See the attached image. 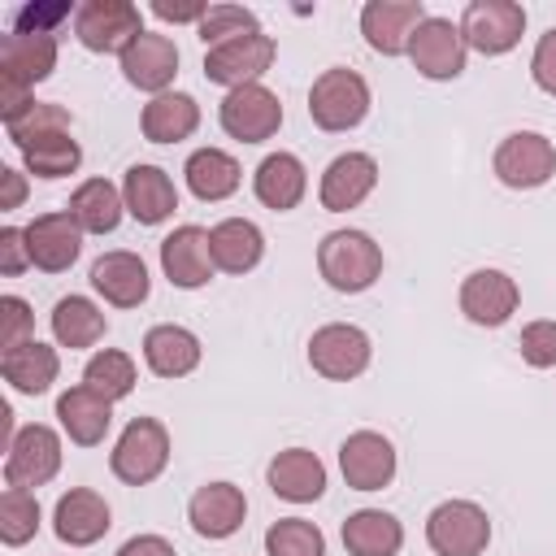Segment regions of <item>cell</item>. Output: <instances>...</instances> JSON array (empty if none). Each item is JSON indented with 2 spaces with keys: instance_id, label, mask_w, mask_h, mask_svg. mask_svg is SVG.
Returning a JSON list of instances; mask_svg holds the SVG:
<instances>
[{
  "instance_id": "1",
  "label": "cell",
  "mask_w": 556,
  "mask_h": 556,
  "mask_svg": "<svg viewBox=\"0 0 556 556\" xmlns=\"http://www.w3.org/2000/svg\"><path fill=\"white\" fill-rule=\"evenodd\" d=\"M317 274L326 278V287H334L343 295L369 291L382 278V248L365 230H352V226L330 230L317 243Z\"/></svg>"
},
{
  "instance_id": "2",
  "label": "cell",
  "mask_w": 556,
  "mask_h": 556,
  "mask_svg": "<svg viewBox=\"0 0 556 556\" xmlns=\"http://www.w3.org/2000/svg\"><path fill=\"white\" fill-rule=\"evenodd\" d=\"M369 104H374L369 83L348 65L321 70L308 87V117H313L317 130H330V135H343V130L361 126L369 117Z\"/></svg>"
},
{
  "instance_id": "3",
  "label": "cell",
  "mask_w": 556,
  "mask_h": 556,
  "mask_svg": "<svg viewBox=\"0 0 556 556\" xmlns=\"http://www.w3.org/2000/svg\"><path fill=\"white\" fill-rule=\"evenodd\" d=\"M169 465V430L156 417H130L109 452V469L126 486H148Z\"/></svg>"
},
{
  "instance_id": "4",
  "label": "cell",
  "mask_w": 556,
  "mask_h": 556,
  "mask_svg": "<svg viewBox=\"0 0 556 556\" xmlns=\"http://www.w3.org/2000/svg\"><path fill=\"white\" fill-rule=\"evenodd\" d=\"M426 543L434 556H482L491 547V517L473 500H443L426 517Z\"/></svg>"
},
{
  "instance_id": "5",
  "label": "cell",
  "mask_w": 556,
  "mask_h": 556,
  "mask_svg": "<svg viewBox=\"0 0 556 556\" xmlns=\"http://www.w3.org/2000/svg\"><path fill=\"white\" fill-rule=\"evenodd\" d=\"M369 361H374V343L352 321H326L308 339V365H313V374H321L330 382L361 378L369 369Z\"/></svg>"
},
{
  "instance_id": "6",
  "label": "cell",
  "mask_w": 556,
  "mask_h": 556,
  "mask_svg": "<svg viewBox=\"0 0 556 556\" xmlns=\"http://www.w3.org/2000/svg\"><path fill=\"white\" fill-rule=\"evenodd\" d=\"M274 56H278L274 35L248 30V35H239V39H226V43H217V48L204 52V78L217 83V87H226V91H235V87L261 83V78L269 74Z\"/></svg>"
},
{
  "instance_id": "7",
  "label": "cell",
  "mask_w": 556,
  "mask_h": 556,
  "mask_svg": "<svg viewBox=\"0 0 556 556\" xmlns=\"http://www.w3.org/2000/svg\"><path fill=\"white\" fill-rule=\"evenodd\" d=\"M491 169L504 187L534 191V187L552 182V174H556V143L539 130H513V135L500 139V148L491 156Z\"/></svg>"
},
{
  "instance_id": "8",
  "label": "cell",
  "mask_w": 556,
  "mask_h": 556,
  "mask_svg": "<svg viewBox=\"0 0 556 556\" xmlns=\"http://www.w3.org/2000/svg\"><path fill=\"white\" fill-rule=\"evenodd\" d=\"M143 13L130 0H87L74 13V35L87 52H126L143 35Z\"/></svg>"
},
{
  "instance_id": "9",
  "label": "cell",
  "mask_w": 556,
  "mask_h": 556,
  "mask_svg": "<svg viewBox=\"0 0 556 556\" xmlns=\"http://www.w3.org/2000/svg\"><path fill=\"white\" fill-rule=\"evenodd\" d=\"M61 473V434L43 421L17 426L9 452H4V486L35 491Z\"/></svg>"
},
{
  "instance_id": "10",
  "label": "cell",
  "mask_w": 556,
  "mask_h": 556,
  "mask_svg": "<svg viewBox=\"0 0 556 556\" xmlns=\"http://www.w3.org/2000/svg\"><path fill=\"white\" fill-rule=\"evenodd\" d=\"M465 56H469V43L460 35V22L452 17H426L417 30H413V43H408V61L421 78L430 83H452L465 74Z\"/></svg>"
},
{
  "instance_id": "11",
  "label": "cell",
  "mask_w": 556,
  "mask_h": 556,
  "mask_svg": "<svg viewBox=\"0 0 556 556\" xmlns=\"http://www.w3.org/2000/svg\"><path fill=\"white\" fill-rule=\"evenodd\" d=\"M460 35L482 56H504L526 35V9L517 0H469L460 13Z\"/></svg>"
},
{
  "instance_id": "12",
  "label": "cell",
  "mask_w": 556,
  "mask_h": 556,
  "mask_svg": "<svg viewBox=\"0 0 556 556\" xmlns=\"http://www.w3.org/2000/svg\"><path fill=\"white\" fill-rule=\"evenodd\" d=\"M217 122L239 143H265L282 126V100L265 83H248V87L226 91V100L217 104Z\"/></svg>"
},
{
  "instance_id": "13",
  "label": "cell",
  "mask_w": 556,
  "mask_h": 556,
  "mask_svg": "<svg viewBox=\"0 0 556 556\" xmlns=\"http://www.w3.org/2000/svg\"><path fill=\"white\" fill-rule=\"evenodd\" d=\"M421 0H365L361 4V35L378 56H408L413 30L426 22Z\"/></svg>"
},
{
  "instance_id": "14",
  "label": "cell",
  "mask_w": 556,
  "mask_h": 556,
  "mask_svg": "<svg viewBox=\"0 0 556 556\" xmlns=\"http://www.w3.org/2000/svg\"><path fill=\"white\" fill-rule=\"evenodd\" d=\"M395 443L378 430H352L339 443V473L352 491H382L395 478Z\"/></svg>"
},
{
  "instance_id": "15",
  "label": "cell",
  "mask_w": 556,
  "mask_h": 556,
  "mask_svg": "<svg viewBox=\"0 0 556 556\" xmlns=\"http://www.w3.org/2000/svg\"><path fill=\"white\" fill-rule=\"evenodd\" d=\"M456 304L473 326H504L521 304V287H517L513 274H504L495 265H482V269L465 274Z\"/></svg>"
},
{
  "instance_id": "16",
  "label": "cell",
  "mask_w": 556,
  "mask_h": 556,
  "mask_svg": "<svg viewBox=\"0 0 556 556\" xmlns=\"http://www.w3.org/2000/svg\"><path fill=\"white\" fill-rule=\"evenodd\" d=\"M161 269L178 291H200L213 282L217 265H213V248H208V230L204 226H174L161 239Z\"/></svg>"
},
{
  "instance_id": "17",
  "label": "cell",
  "mask_w": 556,
  "mask_h": 556,
  "mask_svg": "<svg viewBox=\"0 0 556 556\" xmlns=\"http://www.w3.org/2000/svg\"><path fill=\"white\" fill-rule=\"evenodd\" d=\"M109 526H113V508L91 486H70L52 508V534L65 547H91L109 534Z\"/></svg>"
},
{
  "instance_id": "18",
  "label": "cell",
  "mask_w": 556,
  "mask_h": 556,
  "mask_svg": "<svg viewBox=\"0 0 556 556\" xmlns=\"http://www.w3.org/2000/svg\"><path fill=\"white\" fill-rule=\"evenodd\" d=\"M378 187V161L369 152H339L317 182V200L326 213H348L361 208Z\"/></svg>"
},
{
  "instance_id": "19",
  "label": "cell",
  "mask_w": 556,
  "mask_h": 556,
  "mask_svg": "<svg viewBox=\"0 0 556 556\" xmlns=\"http://www.w3.org/2000/svg\"><path fill=\"white\" fill-rule=\"evenodd\" d=\"M26 248H30V265L43 274H65L78 252H83V226L70 217V208H52L39 213L26 226Z\"/></svg>"
},
{
  "instance_id": "20",
  "label": "cell",
  "mask_w": 556,
  "mask_h": 556,
  "mask_svg": "<svg viewBox=\"0 0 556 556\" xmlns=\"http://www.w3.org/2000/svg\"><path fill=\"white\" fill-rule=\"evenodd\" d=\"M91 291L113 308H139L148 300V291H152L143 256L126 252V248H113V252L96 256L91 261Z\"/></svg>"
},
{
  "instance_id": "21",
  "label": "cell",
  "mask_w": 556,
  "mask_h": 556,
  "mask_svg": "<svg viewBox=\"0 0 556 556\" xmlns=\"http://www.w3.org/2000/svg\"><path fill=\"white\" fill-rule=\"evenodd\" d=\"M117 61H122V78L148 96H165L178 74V48L169 35H156V30H143Z\"/></svg>"
},
{
  "instance_id": "22",
  "label": "cell",
  "mask_w": 556,
  "mask_h": 556,
  "mask_svg": "<svg viewBox=\"0 0 556 556\" xmlns=\"http://www.w3.org/2000/svg\"><path fill=\"white\" fill-rule=\"evenodd\" d=\"M248 517V500H243V486L235 482H204L195 486V495L187 500V521L200 539H230Z\"/></svg>"
},
{
  "instance_id": "23",
  "label": "cell",
  "mask_w": 556,
  "mask_h": 556,
  "mask_svg": "<svg viewBox=\"0 0 556 556\" xmlns=\"http://www.w3.org/2000/svg\"><path fill=\"white\" fill-rule=\"evenodd\" d=\"M122 200L139 226H161L178 208V187L161 165H130L122 178Z\"/></svg>"
},
{
  "instance_id": "24",
  "label": "cell",
  "mask_w": 556,
  "mask_h": 556,
  "mask_svg": "<svg viewBox=\"0 0 556 556\" xmlns=\"http://www.w3.org/2000/svg\"><path fill=\"white\" fill-rule=\"evenodd\" d=\"M265 482H269V491H274L278 500H287V504H313V500L326 495V465H321V456L308 452V447H282V452L269 460Z\"/></svg>"
},
{
  "instance_id": "25",
  "label": "cell",
  "mask_w": 556,
  "mask_h": 556,
  "mask_svg": "<svg viewBox=\"0 0 556 556\" xmlns=\"http://www.w3.org/2000/svg\"><path fill=\"white\" fill-rule=\"evenodd\" d=\"M56 70V35L43 30H9L0 39V78L22 83L35 91V83H43Z\"/></svg>"
},
{
  "instance_id": "26",
  "label": "cell",
  "mask_w": 556,
  "mask_h": 556,
  "mask_svg": "<svg viewBox=\"0 0 556 556\" xmlns=\"http://www.w3.org/2000/svg\"><path fill=\"white\" fill-rule=\"evenodd\" d=\"M56 421L70 434V443L96 447V443H104V434L113 426V400H104L100 391H91L87 382H78V387H70V391L56 395Z\"/></svg>"
},
{
  "instance_id": "27",
  "label": "cell",
  "mask_w": 556,
  "mask_h": 556,
  "mask_svg": "<svg viewBox=\"0 0 556 556\" xmlns=\"http://www.w3.org/2000/svg\"><path fill=\"white\" fill-rule=\"evenodd\" d=\"M304 191H308V169L295 152H269L252 169V195L274 213H291L304 200Z\"/></svg>"
},
{
  "instance_id": "28",
  "label": "cell",
  "mask_w": 556,
  "mask_h": 556,
  "mask_svg": "<svg viewBox=\"0 0 556 556\" xmlns=\"http://www.w3.org/2000/svg\"><path fill=\"white\" fill-rule=\"evenodd\" d=\"M200 356H204V348H200L195 330H187L178 321H161L143 334V365L156 378H187L200 365Z\"/></svg>"
},
{
  "instance_id": "29",
  "label": "cell",
  "mask_w": 556,
  "mask_h": 556,
  "mask_svg": "<svg viewBox=\"0 0 556 556\" xmlns=\"http://www.w3.org/2000/svg\"><path fill=\"white\" fill-rule=\"evenodd\" d=\"M0 374L17 395H43V391H52V382L61 374V356L52 343L26 339V343L0 352Z\"/></svg>"
},
{
  "instance_id": "30",
  "label": "cell",
  "mask_w": 556,
  "mask_h": 556,
  "mask_svg": "<svg viewBox=\"0 0 556 556\" xmlns=\"http://www.w3.org/2000/svg\"><path fill=\"white\" fill-rule=\"evenodd\" d=\"M208 248L222 274H252L265 256V235L248 217H222L217 226H208Z\"/></svg>"
},
{
  "instance_id": "31",
  "label": "cell",
  "mask_w": 556,
  "mask_h": 556,
  "mask_svg": "<svg viewBox=\"0 0 556 556\" xmlns=\"http://www.w3.org/2000/svg\"><path fill=\"white\" fill-rule=\"evenodd\" d=\"M195 126H200V104L187 91L152 96L139 113V130L148 143H182L195 135Z\"/></svg>"
},
{
  "instance_id": "32",
  "label": "cell",
  "mask_w": 556,
  "mask_h": 556,
  "mask_svg": "<svg viewBox=\"0 0 556 556\" xmlns=\"http://www.w3.org/2000/svg\"><path fill=\"white\" fill-rule=\"evenodd\" d=\"M182 178H187V191L204 204H217V200H230L243 182V169L239 161L226 152V148H195L182 165Z\"/></svg>"
},
{
  "instance_id": "33",
  "label": "cell",
  "mask_w": 556,
  "mask_h": 556,
  "mask_svg": "<svg viewBox=\"0 0 556 556\" xmlns=\"http://www.w3.org/2000/svg\"><path fill=\"white\" fill-rule=\"evenodd\" d=\"M48 326H52V339L56 348H70V352H83V348H96L109 330V317L96 300L87 295H61L48 313Z\"/></svg>"
},
{
  "instance_id": "34",
  "label": "cell",
  "mask_w": 556,
  "mask_h": 556,
  "mask_svg": "<svg viewBox=\"0 0 556 556\" xmlns=\"http://www.w3.org/2000/svg\"><path fill=\"white\" fill-rule=\"evenodd\" d=\"M70 217L83 226V235H113L122 213H126V200H122V187L109 182V178H87L74 187L70 195Z\"/></svg>"
},
{
  "instance_id": "35",
  "label": "cell",
  "mask_w": 556,
  "mask_h": 556,
  "mask_svg": "<svg viewBox=\"0 0 556 556\" xmlns=\"http://www.w3.org/2000/svg\"><path fill=\"white\" fill-rule=\"evenodd\" d=\"M343 547L348 556H400L404 526L387 508H356L343 521Z\"/></svg>"
},
{
  "instance_id": "36",
  "label": "cell",
  "mask_w": 556,
  "mask_h": 556,
  "mask_svg": "<svg viewBox=\"0 0 556 556\" xmlns=\"http://www.w3.org/2000/svg\"><path fill=\"white\" fill-rule=\"evenodd\" d=\"M17 152H22V161H26V174L48 178V182L78 174V165H83V148H78V139H74L70 130L39 135V139H30V143L17 148Z\"/></svg>"
},
{
  "instance_id": "37",
  "label": "cell",
  "mask_w": 556,
  "mask_h": 556,
  "mask_svg": "<svg viewBox=\"0 0 556 556\" xmlns=\"http://www.w3.org/2000/svg\"><path fill=\"white\" fill-rule=\"evenodd\" d=\"M83 382H87L91 391H100L104 400L117 404V400H126V395L135 391L139 369H135L130 352H122V348H100V352L87 356V365H83Z\"/></svg>"
},
{
  "instance_id": "38",
  "label": "cell",
  "mask_w": 556,
  "mask_h": 556,
  "mask_svg": "<svg viewBox=\"0 0 556 556\" xmlns=\"http://www.w3.org/2000/svg\"><path fill=\"white\" fill-rule=\"evenodd\" d=\"M39 500L35 491H22V486H4L0 491V543L4 547H22L39 534Z\"/></svg>"
},
{
  "instance_id": "39",
  "label": "cell",
  "mask_w": 556,
  "mask_h": 556,
  "mask_svg": "<svg viewBox=\"0 0 556 556\" xmlns=\"http://www.w3.org/2000/svg\"><path fill=\"white\" fill-rule=\"evenodd\" d=\"M265 556H326V534L304 517H278L265 530Z\"/></svg>"
},
{
  "instance_id": "40",
  "label": "cell",
  "mask_w": 556,
  "mask_h": 556,
  "mask_svg": "<svg viewBox=\"0 0 556 556\" xmlns=\"http://www.w3.org/2000/svg\"><path fill=\"white\" fill-rule=\"evenodd\" d=\"M70 126H74V117H70V109H65V104H56V100H35L17 122H9V126H4V135H9V143H13V148H26L30 139L52 135V130H70Z\"/></svg>"
},
{
  "instance_id": "41",
  "label": "cell",
  "mask_w": 556,
  "mask_h": 556,
  "mask_svg": "<svg viewBox=\"0 0 556 556\" xmlns=\"http://www.w3.org/2000/svg\"><path fill=\"white\" fill-rule=\"evenodd\" d=\"M248 30H261V26H256V13L243 9V4H208V13H204L200 26H195L204 52L217 48V43H226V39H239V35H248Z\"/></svg>"
},
{
  "instance_id": "42",
  "label": "cell",
  "mask_w": 556,
  "mask_h": 556,
  "mask_svg": "<svg viewBox=\"0 0 556 556\" xmlns=\"http://www.w3.org/2000/svg\"><path fill=\"white\" fill-rule=\"evenodd\" d=\"M517 352L530 369H552L556 365V321L552 317H539V321H526L521 326V339H517Z\"/></svg>"
},
{
  "instance_id": "43",
  "label": "cell",
  "mask_w": 556,
  "mask_h": 556,
  "mask_svg": "<svg viewBox=\"0 0 556 556\" xmlns=\"http://www.w3.org/2000/svg\"><path fill=\"white\" fill-rule=\"evenodd\" d=\"M26 339H35V313H30V304L22 295H4L0 300V348L9 352L17 343H26Z\"/></svg>"
},
{
  "instance_id": "44",
  "label": "cell",
  "mask_w": 556,
  "mask_h": 556,
  "mask_svg": "<svg viewBox=\"0 0 556 556\" xmlns=\"http://www.w3.org/2000/svg\"><path fill=\"white\" fill-rule=\"evenodd\" d=\"M78 9H70L65 0H52V4H22L17 13H13V30H43V35H56V26L61 22H70Z\"/></svg>"
},
{
  "instance_id": "45",
  "label": "cell",
  "mask_w": 556,
  "mask_h": 556,
  "mask_svg": "<svg viewBox=\"0 0 556 556\" xmlns=\"http://www.w3.org/2000/svg\"><path fill=\"white\" fill-rule=\"evenodd\" d=\"M530 78H534L539 91L556 96V26L547 35H539V43L530 52Z\"/></svg>"
},
{
  "instance_id": "46",
  "label": "cell",
  "mask_w": 556,
  "mask_h": 556,
  "mask_svg": "<svg viewBox=\"0 0 556 556\" xmlns=\"http://www.w3.org/2000/svg\"><path fill=\"white\" fill-rule=\"evenodd\" d=\"M22 269H30L26 226H4V230H0V274H4V278H17Z\"/></svg>"
},
{
  "instance_id": "47",
  "label": "cell",
  "mask_w": 556,
  "mask_h": 556,
  "mask_svg": "<svg viewBox=\"0 0 556 556\" xmlns=\"http://www.w3.org/2000/svg\"><path fill=\"white\" fill-rule=\"evenodd\" d=\"M117 556H178L165 534H135L117 547Z\"/></svg>"
},
{
  "instance_id": "48",
  "label": "cell",
  "mask_w": 556,
  "mask_h": 556,
  "mask_svg": "<svg viewBox=\"0 0 556 556\" xmlns=\"http://www.w3.org/2000/svg\"><path fill=\"white\" fill-rule=\"evenodd\" d=\"M22 200H26V174L13 169V165H0V208L4 213L22 208Z\"/></svg>"
},
{
  "instance_id": "49",
  "label": "cell",
  "mask_w": 556,
  "mask_h": 556,
  "mask_svg": "<svg viewBox=\"0 0 556 556\" xmlns=\"http://www.w3.org/2000/svg\"><path fill=\"white\" fill-rule=\"evenodd\" d=\"M152 13L161 17V22H191V26H200V17L208 13V4H169V0H156L152 4Z\"/></svg>"
}]
</instances>
